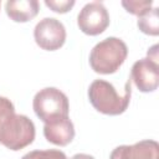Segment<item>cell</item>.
Returning <instances> with one entry per match:
<instances>
[{"label":"cell","mask_w":159,"mask_h":159,"mask_svg":"<svg viewBox=\"0 0 159 159\" xmlns=\"http://www.w3.org/2000/svg\"><path fill=\"white\" fill-rule=\"evenodd\" d=\"M132 81L124 84L123 93L119 94L114 86L104 80H94L88 88V98L93 108L103 114L118 116L127 111L132 94Z\"/></svg>","instance_id":"1"},{"label":"cell","mask_w":159,"mask_h":159,"mask_svg":"<svg viewBox=\"0 0 159 159\" xmlns=\"http://www.w3.org/2000/svg\"><path fill=\"white\" fill-rule=\"evenodd\" d=\"M128 56L125 42L118 37H107L98 42L89 53L92 70L101 75H111L119 70Z\"/></svg>","instance_id":"2"},{"label":"cell","mask_w":159,"mask_h":159,"mask_svg":"<svg viewBox=\"0 0 159 159\" xmlns=\"http://www.w3.org/2000/svg\"><path fill=\"white\" fill-rule=\"evenodd\" d=\"M35 124L24 116L12 113L0 122V144L10 150H20L35 139Z\"/></svg>","instance_id":"3"},{"label":"cell","mask_w":159,"mask_h":159,"mask_svg":"<svg viewBox=\"0 0 159 159\" xmlns=\"http://www.w3.org/2000/svg\"><path fill=\"white\" fill-rule=\"evenodd\" d=\"M32 107L36 116L43 123H48L61 117H68L70 112L67 96L55 87L40 89L34 97Z\"/></svg>","instance_id":"4"},{"label":"cell","mask_w":159,"mask_h":159,"mask_svg":"<svg viewBox=\"0 0 159 159\" xmlns=\"http://www.w3.org/2000/svg\"><path fill=\"white\" fill-rule=\"evenodd\" d=\"M34 37L42 50L56 51L62 47L66 41V29L60 20L45 17L36 24Z\"/></svg>","instance_id":"5"},{"label":"cell","mask_w":159,"mask_h":159,"mask_svg":"<svg viewBox=\"0 0 159 159\" xmlns=\"http://www.w3.org/2000/svg\"><path fill=\"white\" fill-rule=\"evenodd\" d=\"M77 25L86 35H99L109 25V14L102 2H88L80 11L77 16Z\"/></svg>","instance_id":"6"},{"label":"cell","mask_w":159,"mask_h":159,"mask_svg":"<svg viewBox=\"0 0 159 159\" xmlns=\"http://www.w3.org/2000/svg\"><path fill=\"white\" fill-rule=\"evenodd\" d=\"M130 81H133L140 92H154L159 86V65L149 57L134 62L130 70Z\"/></svg>","instance_id":"7"},{"label":"cell","mask_w":159,"mask_h":159,"mask_svg":"<svg viewBox=\"0 0 159 159\" xmlns=\"http://www.w3.org/2000/svg\"><path fill=\"white\" fill-rule=\"evenodd\" d=\"M109 159H159V144L145 139L133 145H119L112 150Z\"/></svg>","instance_id":"8"},{"label":"cell","mask_w":159,"mask_h":159,"mask_svg":"<svg viewBox=\"0 0 159 159\" xmlns=\"http://www.w3.org/2000/svg\"><path fill=\"white\" fill-rule=\"evenodd\" d=\"M43 135L45 138L60 147H65L72 142L75 138V127L72 120L68 117H61L43 125Z\"/></svg>","instance_id":"9"},{"label":"cell","mask_w":159,"mask_h":159,"mask_svg":"<svg viewBox=\"0 0 159 159\" xmlns=\"http://www.w3.org/2000/svg\"><path fill=\"white\" fill-rule=\"evenodd\" d=\"M37 0H9L5 4L7 16L15 22H27L39 14Z\"/></svg>","instance_id":"10"},{"label":"cell","mask_w":159,"mask_h":159,"mask_svg":"<svg viewBox=\"0 0 159 159\" xmlns=\"http://www.w3.org/2000/svg\"><path fill=\"white\" fill-rule=\"evenodd\" d=\"M159 9L153 7L142 16L138 17V27L143 34L150 35V36H158L159 35Z\"/></svg>","instance_id":"11"},{"label":"cell","mask_w":159,"mask_h":159,"mask_svg":"<svg viewBox=\"0 0 159 159\" xmlns=\"http://www.w3.org/2000/svg\"><path fill=\"white\" fill-rule=\"evenodd\" d=\"M153 5L152 0H129V1H122V6L130 14L137 15L138 17L142 16L143 14H145L147 11L150 10Z\"/></svg>","instance_id":"12"},{"label":"cell","mask_w":159,"mask_h":159,"mask_svg":"<svg viewBox=\"0 0 159 159\" xmlns=\"http://www.w3.org/2000/svg\"><path fill=\"white\" fill-rule=\"evenodd\" d=\"M21 159H67L66 154L58 149H46V150H32L25 154Z\"/></svg>","instance_id":"13"},{"label":"cell","mask_w":159,"mask_h":159,"mask_svg":"<svg viewBox=\"0 0 159 159\" xmlns=\"http://www.w3.org/2000/svg\"><path fill=\"white\" fill-rule=\"evenodd\" d=\"M45 5L47 7H50L52 11H55V12L65 14V12H68L75 6V1L73 0H62V1H58V0H46Z\"/></svg>","instance_id":"14"},{"label":"cell","mask_w":159,"mask_h":159,"mask_svg":"<svg viewBox=\"0 0 159 159\" xmlns=\"http://www.w3.org/2000/svg\"><path fill=\"white\" fill-rule=\"evenodd\" d=\"M12 113H15V107L12 102L6 97H0V122Z\"/></svg>","instance_id":"15"},{"label":"cell","mask_w":159,"mask_h":159,"mask_svg":"<svg viewBox=\"0 0 159 159\" xmlns=\"http://www.w3.org/2000/svg\"><path fill=\"white\" fill-rule=\"evenodd\" d=\"M71 159H94L92 155L89 154H84V153H78V154H75Z\"/></svg>","instance_id":"16"}]
</instances>
